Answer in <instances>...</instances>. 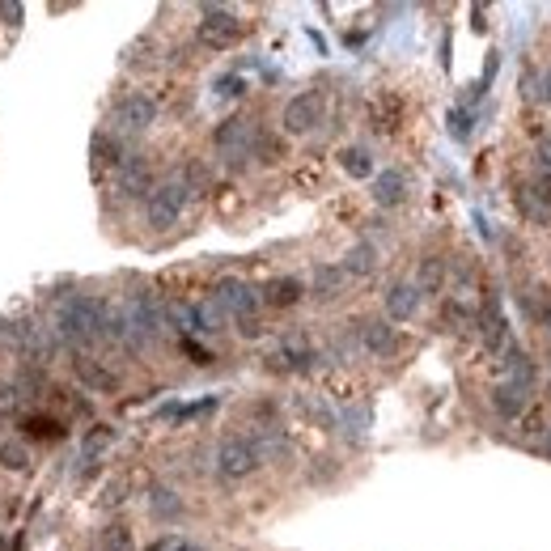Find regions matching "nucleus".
Listing matches in <instances>:
<instances>
[{"mask_svg":"<svg viewBox=\"0 0 551 551\" xmlns=\"http://www.w3.org/2000/svg\"><path fill=\"white\" fill-rule=\"evenodd\" d=\"M106 301L102 297H73L64 301L60 314H56V335L64 344H94L98 335H106Z\"/></svg>","mask_w":551,"mask_h":551,"instance_id":"obj_1","label":"nucleus"},{"mask_svg":"<svg viewBox=\"0 0 551 551\" xmlns=\"http://www.w3.org/2000/svg\"><path fill=\"white\" fill-rule=\"evenodd\" d=\"M187 200H191V183H187V179H166V183H157V187L149 191V200H145V221H149V229H170V225H179Z\"/></svg>","mask_w":551,"mask_h":551,"instance_id":"obj_2","label":"nucleus"},{"mask_svg":"<svg viewBox=\"0 0 551 551\" xmlns=\"http://www.w3.org/2000/svg\"><path fill=\"white\" fill-rule=\"evenodd\" d=\"M200 43L212 47V51H225V47H234L246 26H242V17L238 13H229V9H217V5H204L200 9Z\"/></svg>","mask_w":551,"mask_h":551,"instance_id":"obj_3","label":"nucleus"},{"mask_svg":"<svg viewBox=\"0 0 551 551\" xmlns=\"http://www.w3.org/2000/svg\"><path fill=\"white\" fill-rule=\"evenodd\" d=\"M259 462H263V450L251 437H229L217 450V475L221 479H246V475L259 471Z\"/></svg>","mask_w":551,"mask_h":551,"instance_id":"obj_4","label":"nucleus"},{"mask_svg":"<svg viewBox=\"0 0 551 551\" xmlns=\"http://www.w3.org/2000/svg\"><path fill=\"white\" fill-rule=\"evenodd\" d=\"M323 119H327V94L323 90H301L297 98H289V106H284V132L289 136H306Z\"/></svg>","mask_w":551,"mask_h":551,"instance_id":"obj_5","label":"nucleus"},{"mask_svg":"<svg viewBox=\"0 0 551 551\" xmlns=\"http://www.w3.org/2000/svg\"><path fill=\"white\" fill-rule=\"evenodd\" d=\"M153 119H157V102H153L149 94H128V98H119L115 111H111L115 136H119V132H149Z\"/></svg>","mask_w":551,"mask_h":551,"instance_id":"obj_6","label":"nucleus"},{"mask_svg":"<svg viewBox=\"0 0 551 551\" xmlns=\"http://www.w3.org/2000/svg\"><path fill=\"white\" fill-rule=\"evenodd\" d=\"M212 301H217L221 314H234L238 323L242 318H255V310H259V293L246 280H221L217 289H212Z\"/></svg>","mask_w":551,"mask_h":551,"instance_id":"obj_7","label":"nucleus"},{"mask_svg":"<svg viewBox=\"0 0 551 551\" xmlns=\"http://www.w3.org/2000/svg\"><path fill=\"white\" fill-rule=\"evenodd\" d=\"M212 145H217L229 162L234 157H251V145H255V128H251V119H242V115H234V119H225L217 132H212Z\"/></svg>","mask_w":551,"mask_h":551,"instance_id":"obj_8","label":"nucleus"},{"mask_svg":"<svg viewBox=\"0 0 551 551\" xmlns=\"http://www.w3.org/2000/svg\"><path fill=\"white\" fill-rule=\"evenodd\" d=\"M420 289H416V280H395V284H390V289H386V318H390V323H407V318H412L416 310H420Z\"/></svg>","mask_w":551,"mask_h":551,"instance_id":"obj_9","label":"nucleus"},{"mask_svg":"<svg viewBox=\"0 0 551 551\" xmlns=\"http://www.w3.org/2000/svg\"><path fill=\"white\" fill-rule=\"evenodd\" d=\"M301 297H306V280H301V276H276V280H268L259 289V301H268L272 310H289V306H297Z\"/></svg>","mask_w":551,"mask_h":551,"instance_id":"obj_10","label":"nucleus"},{"mask_svg":"<svg viewBox=\"0 0 551 551\" xmlns=\"http://www.w3.org/2000/svg\"><path fill=\"white\" fill-rule=\"evenodd\" d=\"M403 200H407V174L403 170H378L373 174V204L399 208Z\"/></svg>","mask_w":551,"mask_h":551,"instance_id":"obj_11","label":"nucleus"},{"mask_svg":"<svg viewBox=\"0 0 551 551\" xmlns=\"http://www.w3.org/2000/svg\"><path fill=\"white\" fill-rule=\"evenodd\" d=\"M501 357H505V382H509V386H518V390H526V395H530V386H535V378H539V369L530 365V357H526L522 348H513V344L501 352Z\"/></svg>","mask_w":551,"mask_h":551,"instance_id":"obj_12","label":"nucleus"},{"mask_svg":"<svg viewBox=\"0 0 551 551\" xmlns=\"http://www.w3.org/2000/svg\"><path fill=\"white\" fill-rule=\"evenodd\" d=\"M479 331H484V344L492 352H505L509 348V323H505V314L496 310V301H488L484 314H479Z\"/></svg>","mask_w":551,"mask_h":551,"instance_id":"obj_13","label":"nucleus"},{"mask_svg":"<svg viewBox=\"0 0 551 551\" xmlns=\"http://www.w3.org/2000/svg\"><path fill=\"white\" fill-rule=\"evenodd\" d=\"M361 344L373 352V357H390V352L399 348V335L390 323H378V318H373V323H361Z\"/></svg>","mask_w":551,"mask_h":551,"instance_id":"obj_14","label":"nucleus"},{"mask_svg":"<svg viewBox=\"0 0 551 551\" xmlns=\"http://www.w3.org/2000/svg\"><path fill=\"white\" fill-rule=\"evenodd\" d=\"M119 187L128 191V195H145V200H149V191H153L149 166L140 162V157H123V166H119Z\"/></svg>","mask_w":551,"mask_h":551,"instance_id":"obj_15","label":"nucleus"},{"mask_svg":"<svg viewBox=\"0 0 551 551\" xmlns=\"http://www.w3.org/2000/svg\"><path fill=\"white\" fill-rule=\"evenodd\" d=\"M77 378L90 386V390H102V395H111V390H119V373H111L102 361L94 357H77Z\"/></svg>","mask_w":551,"mask_h":551,"instance_id":"obj_16","label":"nucleus"},{"mask_svg":"<svg viewBox=\"0 0 551 551\" xmlns=\"http://www.w3.org/2000/svg\"><path fill=\"white\" fill-rule=\"evenodd\" d=\"M526 403H530V395H526V390L509 386V382H501V386L492 390V412L501 416V420H518V416L526 412Z\"/></svg>","mask_w":551,"mask_h":551,"instance_id":"obj_17","label":"nucleus"},{"mask_svg":"<svg viewBox=\"0 0 551 551\" xmlns=\"http://www.w3.org/2000/svg\"><path fill=\"white\" fill-rule=\"evenodd\" d=\"M22 433H26L30 441H64V437H68L64 420H60V416H43V412L26 416V420H22Z\"/></svg>","mask_w":551,"mask_h":551,"instance_id":"obj_18","label":"nucleus"},{"mask_svg":"<svg viewBox=\"0 0 551 551\" xmlns=\"http://www.w3.org/2000/svg\"><path fill=\"white\" fill-rule=\"evenodd\" d=\"M318 361V352L310 348V344H284L276 357H272V369H289V373H301V369H310Z\"/></svg>","mask_w":551,"mask_h":551,"instance_id":"obj_19","label":"nucleus"},{"mask_svg":"<svg viewBox=\"0 0 551 551\" xmlns=\"http://www.w3.org/2000/svg\"><path fill=\"white\" fill-rule=\"evenodd\" d=\"M373 268H378V246H373V242H357L344 255V263H340L344 276H369Z\"/></svg>","mask_w":551,"mask_h":551,"instance_id":"obj_20","label":"nucleus"},{"mask_svg":"<svg viewBox=\"0 0 551 551\" xmlns=\"http://www.w3.org/2000/svg\"><path fill=\"white\" fill-rule=\"evenodd\" d=\"M340 166H344V174L348 179H373V157H369V149H361V145H348V149H340Z\"/></svg>","mask_w":551,"mask_h":551,"instance_id":"obj_21","label":"nucleus"},{"mask_svg":"<svg viewBox=\"0 0 551 551\" xmlns=\"http://www.w3.org/2000/svg\"><path fill=\"white\" fill-rule=\"evenodd\" d=\"M90 153H94V166H123V145H119V136H111V132H98L94 136V145H90Z\"/></svg>","mask_w":551,"mask_h":551,"instance_id":"obj_22","label":"nucleus"},{"mask_svg":"<svg viewBox=\"0 0 551 551\" xmlns=\"http://www.w3.org/2000/svg\"><path fill=\"white\" fill-rule=\"evenodd\" d=\"M149 509H153V518H166V522H174L183 513V501L174 496L170 488H153L149 492Z\"/></svg>","mask_w":551,"mask_h":551,"instance_id":"obj_23","label":"nucleus"},{"mask_svg":"<svg viewBox=\"0 0 551 551\" xmlns=\"http://www.w3.org/2000/svg\"><path fill=\"white\" fill-rule=\"evenodd\" d=\"M340 284H344V272L340 268H331V263H327V268H318L314 272V297H340Z\"/></svg>","mask_w":551,"mask_h":551,"instance_id":"obj_24","label":"nucleus"},{"mask_svg":"<svg viewBox=\"0 0 551 551\" xmlns=\"http://www.w3.org/2000/svg\"><path fill=\"white\" fill-rule=\"evenodd\" d=\"M251 153L259 157L263 166H276L280 157H284V140H280V136H263V132H255V145H251Z\"/></svg>","mask_w":551,"mask_h":551,"instance_id":"obj_25","label":"nucleus"},{"mask_svg":"<svg viewBox=\"0 0 551 551\" xmlns=\"http://www.w3.org/2000/svg\"><path fill=\"white\" fill-rule=\"evenodd\" d=\"M111 441H115V433L106 429V424H94V433L81 441V462H94V458H98L106 446H111Z\"/></svg>","mask_w":551,"mask_h":551,"instance_id":"obj_26","label":"nucleus"},{"mask_svg":"<svg viewBox=\"0 0 551 551\" xmlns=\"http://www.w3.org/2000/svg\"><path fill=\"white\" fill-rule=\"evenodd\" d=\"M98 551H132V530L128 526H106L98 535Z\"/></svg>","mask_w":551,"mask_h":551,"instance_id":"obj_27","label":"nucleus"},{"mask_svg":"<svg viewBox=\"0 0 551 551\" xmlns=\"http://www.w3.org/2000/svg\"><path fill=\"white\" fill-rule=\"evenodd\" d=\"M0 467H5V471H26V467H30V454H26V446H17V441H9V446H0Z\"/></svg>","mask_w":551,"mask_h":551,"instance_id":"obj_28","label":"nucleus"},{"mask_svg":"<svg viewBox=\"0 0 551 551\" xmlns=\"http://www.w3.org/2000/svg\"><path fill=\"white\" fill-rule=\"evenodd\" d=\"M437 284H441V259L429 255V259L420 263V280H416V289H420V293H433Z\"/></svg>","mask_w":551,"mask_h":551,"instance_id":"obj_29","label":"nucleus"},{"mask_svg":"<svg viewBox=\"0 0 551 551\" xmlns=\"http://www.w3.org/2000/svg\"><path fill=\"white\" fill-rule=\"evenodd\" d=\"M212 94H217V98H242V94H246V77L225 73V77L212 81Z\"/></svg>","mask_w":551,"mask_h":551,"instance_id":"obj_30","label":"nucleus"},{"mask_svg":"<svg viewBox=\"0 0 551 551\" xmlns=\"http://www.w3.org/2000/svg\"><path fill=\"white\" fill-rule=\"evenodd\" d=\"M471 132H475L471 111H467V106H454V111H450V136L454 140H471Z\"/></svg>","mask_w":551,"mask_h":551,"instance_id":"obj_31","label":"nucleus"},{"mask_svg":"<svg viewBox=\"0 0 551 551\" xmlns=\"http://www.w3.org/2000/svg\"><path fill=\"white\" fill-rule=\"evenodd\" d=\"M518 204H522V212H526L530 221H547V217H551V212L535 200V191H522V195H518Z\"/></svg>","mask_w":551,"mask_h":551,"instance_id":"obj_32","label":"nucleus"},{"mask_svg":"<svg viewBox=\"0 0 551 551\" xmlns=\"http://www.w3.org/2000/svg\"><path fill=\"white\" fill-rule=\"evenodd\" d=\"M149 551H200V547H195V543H187L183 535H166V539H157Z\"/></svg>","mask_w":551,"mask_h":551,"instance_id":"obj_33","label":"nucleus"},{"mask_svg":"<svg viewBox=\"0 0 551 551\" xmlns=\"http://www.w3.org/2000/svg\"><path fill=\"white\" fill-rule=\"evenodd\" d=\"M183 352H187V357H191L195 365H212V352H208V348H200V344H195V340H191V335H183Z\"/></svg>","mask_w":551,"mask_h":551,"instance_id":"obj_34","label":"nucleus"},{"mask_svg":"<svg viewBox=\"0 0 551 551\" xmlns=\"http://www.w3.org/2000/svg\"><path fill=\"white\" fill-rule=\"evenodd\" d=\"M535 157H539V170L551 179V136H543V140H539V153H535Z\"/></svg>","mask_w":551,"mask_h":551,"instance_id":"obj_35","label":"nucleus"},{"mask_svg":"<svg viewBox=\"0 0 551 551\" xmlns=\"http://www.w3.org/2000/svg\"><path fill=\"white\" fill-rule=\"evenodd\" d=\"M0 17H9V26L22 22V5H9V0H5V5H0Z\"/></svg>","mask_w":551,"mask_h":551,"instance_id":"obj_36","label":"nucleus"},{"mask_svg":"<svg viewBox=\"0 0 551 551\" xmlns=\"http://www.w3.org/2000/svg\"><path fill=\"white\" fill-rule=\"evenodd\" d=\"M535 195H539V204H543V208L551 212V179H547V183H543V187H539Z\"/></svg>","mask_w":551,"mask_h":551,"instance_id":"obj_37","label":"nucleus"},{"mask_svg":"<svg viewBox=\"0 0 551 551\" xmlns=\"http://www.w3.org/2000/svg\"><path fill=\"white\" fill-rule=\"evenodd\" d=\"M539 318H543V323L551 327V301H543V306H539Z\"/></svg>","mask_w":551,"mask_h":551,"instance_id":"obj_38","label":"nucleus"},{"mask_svg":"<svg viewBox=\"0 0 551 551\" xmlns=\"http://www.w3.org/2000/svg\"><path fill=\"white\" fill-rule=\"evenodd\" d=\"M543 98L551 102V68H547V73H543Z\"/></svg>","mask_w":551,"mask_h":551,"instance_id":"obj_39","label":"nucleus"}]
</instances>
